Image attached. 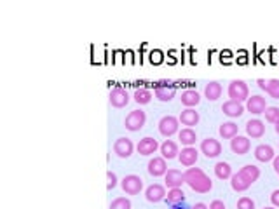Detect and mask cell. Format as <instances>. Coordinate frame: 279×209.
Here are the masks:
<instances>
[{
	"instance_id": "obj_1",
	"label": "cell",
	"mask_w": 279,
	"mask_h": 209,
	"mask_svg": "<svg viewBox=\"0 0 279 209\" xmlns=\"http://www.w3.org/2000/svg\"><path fill=\"white\" fill-rule=\"evenodd\" d=\"M184 181L197 194H208L213 188V181L201 167H188L184 173Z\"/></svg>"
},
{
	"instance_id": "obj_2",
	"label": "cell",
	"mask_w": 279,
	"mask_h": 209,
	"mask_svg": "<svg viewBox=\"0 0 279 209\" xmlns=\"http://www.w3.org/2000/svg\"><path fill=\"white\" fill-rule=\"evenodd\" d=\"M229 98L234 99V101H248L249 98V89L248 84L245 80H232L229 84Z\"/></svg>"
},
{
	"instance_id": "obj_3",
	"label": "cell",
	"mask_w": 279,
	"mask_h": 209,
	"mask_svg": "<svg viewBox=\"0 0 279 209\" xmlns=\"http://www.w3.org/2000/svg\"><path fill=\"white\" fill-rule=\"evenodd\" d=\"M154 92H155V98L159 101H171L175 98L176 88L175 84L168 82V80H161V82L154 84Z\"/></svg>"
},
{
	"instance_id": "obj_4",
	"label": "cell",
	"mask_w": 279,
	"mask_h": 209,
	"mask_svg": "<svg viewBox=\"0 0 279 209\" xmlns=\"http://www.w3.org/2000/svg\"><path fill=\"white\" fill-rule=\"evenodd\" d=\"M147 122V115L143 110H133L129 115L126 117V120H124V125H126L127 131H140L145 125Z\"/></svg>"
},
{
	"instance_id": "obj_5",
	"label": "cell",
	"mask_w": 279,
	"mask_h": 209,
	"mask_svg": "<svg viewBox=\"0 0 279 209\" xmlns=\"http://www.w3.org/2000/svg\"><path fill=\"white\" fill-rule=\"evenodd\" d=\"M178 125H180V120L173 115H164V117L159 120V133L166 138H171L173 134L178 133Z\"/></svg>"
},
{
	"instance_id": "obj_6",
	"label": "cell",
	"mask_w": 279,
	"mask_h": 209,
	"mask_svg": "<svg viewBox=\"0 0 279 209\" xmlns=\"http://www.w3.org/2000/svg\"><path fill=\"white\" fill-rule=\"evenodd\" d=\"M121 186H123V190L126 192L127 195H138L143 190V179L136 175H127L126 178L123 179Z\"/></svg>"
},
{
	"instance_id": "obj_7",
	"label": "cell",
	"mask_w": 279,
	"mask_h": 209,
	"mask_svg": "<svg viewBox=\"0 0 279 209\" xmlns=\"http://www.w3.org/2000/svg\"><path fill=\"white\" fill-rule=\"evenodd\" d=\"M133 150H134V145L129 138H119V140L114 143L115 155L121 157V159H127V157H131L133 155Z\"/></svg>"
},
{
	"instance_id": "obj_8",
	"label": "cell",
	"mask_w": 279,
	"mask_h": 209,
	"mask_svg": "<svg viewBox=\"0 0 279 209\" xmlns=\"http://www.w3.org/2000/svg\"><path fill=\"white\" fill-rule=\"evenodd\" d=\"M201 152H203L208 159H215V157H218L222 153V145H220L218 140H215V138H206V140H203V143H201Z\"/></svg>"
},
{
	"instance_id": "obj_9",
	"label": "cell",
	"mask_w": 279,
	"mask_h": 209,
	"mask_svg": "<svg viewBox=\"0 0 279 209\" xmlns=\"http://www.w3.org/2000/svg\"><path fill=\"white\" fill-rule=\"evenodd\" d=\"M129 103V94L124 88H114L110 91V105L115 108H124Z\"/></svg>"
},
{
	"instance_id": "obj_10",
	"label": "cell",
	"mask_w": 279,
	"mask_h": 209,
	"mask_svg": "<svg viewBox=\"0 0 279 209\" xmlns=\"http://www.w3.org/2000/svg\"><path fill=\"white\" fill-rule=\"evenodd\" d=\"M249 147H251V143H249V140L246 136H234L232 140H230V150H232L234 153H237V155H245V153L249 152Z\"/></svg>"
},
{
	"instance_id": "obj_11",
	"label": "cell",
	"mask_w": 279,
	"mask_h": 209,
	"mask_svg": "<svg viewBox=\"0 0 279 209\" xmlns=\"http://www.w3.org/2000/svg\"><path fill=\"white\" fill-rule=\"evenodd\" d=\"M149 173L154 176V178H157V176H164L166 173H168V166H166V159L164 157H154V159H150L149 162Z\"/></svg>"
},
{
	"instance_id": "obj_12",
	"label": "cell",
	"mask_w": 279,
	"mask_h": 209,
	"mask_svg": "<svg viewBox=\"0 0 279 209\" xmlns=\"http://www.w3.org/2000/svg\"><path fill=\"white\" fill-rule=\"evenodd\" d=\"M197 157H199V152L194 149V147H185V149L178 153V160H180V164H182V166H185V167L195 166V162H197Z\"/></svg>"
},
{
	"instance_id": "obj_13",
	"label": "cell",
	"mask_w": 279,
	"mask_h": 209,
	"mask_svg": "<svg viewBox=\"0 0 279 209\" xmlns=\"http://www.w3.org/2000/svg\"><path fill=\"white\" fill-rule=\"evenodd\" d=\"M166 188L162 185H159V183H154V185H150L149 188L145 190V197L149 202H161L162 199H166Z\"/></svg>"
},
{
	"instance_id": "obj_14",
	"label": "cell",
	"mask_w": 279,
	"mask_h": 209,
	"mask_svg": "<svg viewBox=\"0 0 279 209\" xmlns=\"http://www.w3.org/2000/svg\"><path fill=\"white\" fill-rule=\"evenodd\" d=\"M246 108H248V112H251L253 115H260V114H264L265 108H267V103H265V98L255 94V96H251V98H248Z\"/></svg>"
},
{
	"instance_id": "obj_15",
	"label": "cell",
	"mask_w": 279,
	"mask_h": 209,
	"mask_svg": "<svg viewBox=\"0 0 279 209\" xmlns=\"http://www.w3.org/2000/svg\"><path fill=\"white\" fill-rule=\"evenodd\" d=\"M157 149H161V147H159L157 140H154V138H150V136L143 138L136 147V150H138L140 155H152V153L157 152Z\"/></svg>"
},
{
	"instance_id": "obj_16",
	"label": "cell",
	"mask_w": 279,
	"mask_h": 209,
	"mask_svg": "<svg viewBox=\"0 0 279 209\" xmlns=\"http://www.w3.org/2000/svg\"><path fill=\"white\" fill-rule=\"evenodd\" d=\"M222 112L229 117H241L245 114V105L241 101H234V99H229L222 105Z\"/></svg>"
},
{
	"instance_id": "obj_17",
	"label": "cell",
	"mask_w": 279,
	"mask_h": 209,
	"mask_svg": "<svg viewBox=\"0 0 279 209\" xmlns=\"http://www.w3.org/2000/svg\"><path fill=\"white\" fill-rule=\"evenodd\" d=\"M246 133H248V136L258 140L265 134V124L258 119H251V120L246 122Z\"/></svg>"
},
{
	"instance_id": "obj_18",
	"label": "cell",
	"mask_w": 279,
	"mask_h": 209,
	"mask_svg": "<svg viewBox=\"0 0 279 209\" xmlns=\"http://www.w3.org/2000/svg\"><path fill=\"white\" fill-rule=\"evenodd\" d=\"M166 186H168L169 190L171 188H180L182 183L184 181V173H180L178 169H168V173H166Z\"/></svg>"
},
{
	"instance_id": "obj_19",
	"label": "cell",
	"mask_w": 279,
	"mask_h": 209,
	"mask_svg": "<svg viewBox=\"0 0 279 209\" xmlns=\"http://www.w3.org/2000/svg\"><path fill=\"white\" fill-rule=\"evenodd\" d=\"M274 149L271 145H258L255 149V159L260 162H271V160H274Z\"/></svg>"
},
{
	"instance_id": "obj_20",
	"label": "cell",
	"mask_w": 279,
	"mask_h": 209,
	"mask_svg": "<svg viewBox=\"0 0 279 209\" xmlns=\"http://www.w3.org/2000/svg\"><path fill=\"white\" fill-rule=\"evenodd\" d=\"M182 105H185L187 108H194L201 103V94H199L195 89H187V91L182 92Z\"/></svg>"
},
{
	"instance_id": "obj_21",
	"label": "cell",
	"mask_w": 279,
	"mask_h": 209,
	"mask_svg": "<svg viewBox=\"0 0 279 209\" xmlns=\"http://www.w3.org/2000/svg\"><path fill=\"white\" fill-rule=\"evenodd\" d=\"M178 120H180L184 125H187V127L197 125L199 124V112H195L194 108H185V110L180 114V117H178Z\"/></svg>"
},
{
	"instance_id": "obj_22",
	"label": "cell",
	"mask_w": 279,
	"mask_h": 209,
	"mask_svg": "<svg viewBox=\"0 0 279 209\" xmlns=\"http://www.w3.org/2000/svg\"><path fill=\"white\" fill-rule=\"evenodd\" d=\"M230 186H232V190H236V192H245L251 186V183H249L245 176H241L239 173H236V175L230 176Z\"/></svg>"
},
{
	"instance_id": "obj_23",
	"label": "cell",
	"mask_w": 279,
	"mask_h": 209,
	"mask_svg": "<svg viewBox=\"0 0 279 209\" xmlns=\"http://www.w3.org/2000/svg\"><path fill=\"white\" fill-rule=\"evenodd\" d=\"M239 175L241 176H245L246 179H248L249 183H255L256 179L260 178V169L256 166H253V164H246V166H243L241 167V171H239Z\"/></svg>"
},
{
	"instance_id": "obj_24",
	"label": "cell",
	"mask_w": 279,
	"mask_h": 209,
	"mask_svg": "<svg viewBox=\"0 0 279 209\" xmlns=\"http://www.w3.org/2000/svg\"><path fill=\"white\" fill-rule=\"evenodd\" d=\"M161 153L164 159H175V157H178V145L175 143L173 140H166L164 143L161 145Z\"/></svg>"
},
{
	"instance_id": "obj_25",
	"label": "cell",
	"mask_w": 279,
	"mask_h": 209,
	"mask_svg": "<svg viewBox=\"0 0 279 209\" xmlns=\"http://www.w3.org/2000/svg\"><path fill=\"white\" fill-rule=\"evenodd\" d=\"M204 96H206V99H210V101H217V99L222 96V86H220V82L206 84V88H204Z\"/></svg>"
},
{
	"instance_id": "obj_26",
	"label": "cell",
	"mask_w": 279,
	"mask_h": 209,
	"mask_svg": "<svg viewBox=\"0 0 279 209\" xmlns=\"http://www.w3.org/2000/svg\"><path fill=\"white\" fill-rule=\"evenodd\" d=\"M178 140L185 147H192L195 143V140H197V134H195V131L192 127H185V129L178 131Z\"/></svg>"
},
{
	"instance_id": "obj_27",
	"label": "cell",
	"mask_w": 279,
	"mask_h": 209,
	"mask_svg": "<svg viewBox=\"0 0 279 209\" xmlns=\"http://www.w3.org/2000/svg\"><path fill=\"white\" fill-rule=\"evenodd\" d=\"M218 133H220V136L223 140H232L234 136H237V124H234V122H223L220 125Z\"/></svg>"
},
{
	"instance_id": "obj_28",
	"label": "cell",
	"mask_w": 279,
	"mask_h": 209,
	"mask_svg": "<svg viewBox=\"0 0 279 209\" xmlns=\"http://www.w3.org/2000/svg\"><path fill=\"white\" fill-rule=\"evenodd\" d=\"M215 175L218 179H229L232 176V167L229 162H217L215 164Z\"/></svg>"
},
{
	"instance_id": "obj_29",
	"label": "cell",
	"mask_w": 279,
	"mask_h": 209,
	"mask_svg": "<svg viewBox=\"0 0 279 209\" xmlns=\"http://www.w3.org/2000/svg\"><path fill=\"white\" fill-rule=\"evenodd\" d=\"M166 201H168V204L171 206H176L180 204V202L185 201V194L182 188H171V190L168 192V195H166Z\"/></svg>"
},
{
	"instance_id": "obj_30",
	"label": "cell",
	"mask_w": 279,
	"mask_h": 209,
	"mask_svg": "<svg viewBox=\"0 0 279 209\" xmlns=\"http://www.w3.org/2000/svg\"><path fill=\"white\" fill-rule=\"evenodd\" d=\"M134 101H136L138 105H149V103L152 101V92L145 88L136 89V91H134Z\"/></svg>"
},
{
	"instance_id": "obj_31",
	"label": "cell",
	"mask_w": 279,
	"mask_h": 209,
	"mask_svg": "<svg viewBox=\"0 0 279 209\" xmlns=\"http://www.w3.org/2000/svg\"><path fill=\"white\" fill-rule=\"evenodd\" d=\"M265 92H267L271 98L279 99V80L278 79L267 80V88H265Z\"/></svg>"
},
{
	"instance_id": "obj_32",
	"label": "cell",
	"mask_w": 279,
	"mask_h": 209,
	"mask_svg": "<svg viewBox=\"0 0 279 209\" xmlns=\"http://www.w3.org/2000/svg\"><path fill=\"white\" fill-rule=\"evenodd\" d=\"M265 120L271 122V124H276L279 120V108L278 107H267L265 108Z\"/></svg>"
},
{
	"instance_id": "obj_33",
	"label": "cell",
	"mask_w": 279,
	"mask_h": 209,
	"mask_svg": "<svg viewBox=\"0 0 279 209\" xmlns=\"http://www.w3.org/2000/svg\"><path fill=\"white\" fill-rule=\"evenodd\" d=\"M110 209H131V201L126 197H117L115 201H112Z\"/></svg>"
},
{
	"instance_id": "obj_34",
	"label": "cell",
	"mask_w": 279,
	"mask_h": 209,
	"mask_svg": "<svg viewBox=\"0 0 279 209\" xmlns=\"http://www.w3.org/2000/svg\"><path fill=\"white\" fill-rule=\"evenodd\" d=\"M237 209H255V202L249 197H241L237 201Z\"/></svg>"
},
{
	"instance_id": "obj_35",
	"label": "cell",
	"mask_w": 279,
	"mask_h": 209,
	"mask_svg": "<svg viewBox=\"0 0 279 209\" xmlns=\"http://www.w3.org/2000/svg\"><path fill=\"white\" fill-rule=\"evenodd\" d=\"M117 186V175L112 171L107 173V190H112V188H115Z\"/></svg>"
},
{
	"instance_id": "obj_36",
	"label": "cell",
	"mask_w": 279,
	"mask_h": 209,
	"mask_svg": "<svg viewBox=\"0 0 279 209\" xmlns=\"http://www.w3.org/2000/svg\"><path fill=\"white\" fill-rule=\"evenodd\" d=\"M210 209H227V208H225V204H223V201H218L217 199V201H213L210 204Z\"/></svg>"
},
{
	"instance_id": "obj_37",
	"label": "cell",
	"mask_w": 279,
	"mask_h": 209,
	"mask_svg": "<svg viewBox=\"0 0 279 209\" xmlns=\"http://www.w3.org/2000/svg\"><path fill=\"white\" fill-rule=\"evenodd\" d=\"M271 201H272V204H274L276 208H279V190H274V192H272Z\"/></svg>"
},
{
	"instance_id": "obj_38",
	"label": "cell",
	"mask_w": 279,
	"mask_h": 209,
	"mask_svg": "<svg viewBox=\"0 0 279 209\" xmlns=\"http://www.w3.org/2000/svg\"><path fill=\"white\" fill-rule=\"evenodd\" d=\"M256 84H258V88L264 89V91H265V88H267V80H265V79H258V80H256Z\"/></svg>"
},
{
	"instance_id": "obj_39",
	"label": "cell",
	"mask_w": 279,
	"mask_h": 209,
	"mask_svg": "<svg viewBox=\"0 0 279 209\" xmlns=\"http://www.w3.org/2000/svg\"><path fill=\"white\" fill-rule=\"evenodd\" d=\"M192 209H210V208H208V206L204 204V202H197V204H195Z\"/></svg>"
},
{
	"instance_id": "obj_40",
	"label": "cell",
	"mask_w": 279,
	"mask_h": 209,
	"mask_svg": "<svg viewBox=\"0 0 279 209\" xmlns=\"http://www.w3.org/2000/svg\"><path fill=\"white\" fill-rule=\"evenodd\" d=\"M272 166H274V169L278 171V169H279V155L274 157V160H272Z\"/></svg>"
},
{
	"instance_id": "obj_41",
	"label": "cell",
	"mask_w": 279,
	"mask_h": 209,
	"mask_svg": "<svg viewBox=\"0 0 279 209\" xmlns=\"http://www.w3.org/2000/svg\"><path fill=\"white\" fill-rule=\"evenodd\" d=\"M274 129H276V133H278V134H279V120H278V122H276V125H274Z\"/></svg>"
},
{
	"instance_id": "obj_42",
	"label": "cell",
	"mask_w": 279,
	"mask_h": 209,
	"mask_svg": "<svg viewBox=\"0 0 279 209\" xmlns=\"http://www.w3.org/2000/svg\"><path fill=\"white\" fill-rule=\"evenodd\" d=\"M264 209H274V208H264Z\"/></svg>"
},
{
	"instance_id": "obj_43",
	"label": "cell",
	"mask_w": 279,
	"mask_h": 209,
	"mask_svg": "<svg viewBox=\"0 0 279 209\" xmlns=\"http://www.w3.org/2000/svg\"><path fill=\"white\" fill-rule=\"evenodd\" d=\"M276 173H278V176H279V169H278V171H276Z\"/></svg>"
}]
</instances>
